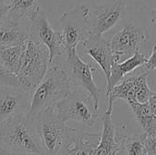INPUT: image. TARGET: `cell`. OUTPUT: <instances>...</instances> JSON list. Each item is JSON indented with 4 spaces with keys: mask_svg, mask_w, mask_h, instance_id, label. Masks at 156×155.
<instances>
[{
    "mask_svg": "<svg viewBox=\"0 0 156 155\" xmlns=\"http://www.w3.org/2000/svg\"><path fill=\"white\" fill-rule=\"evenodd\" d=\"M146 60V55L142 52H136L132 57L121 62H114L111 69L109 79L106 84V96L111 90L117 85L124 77L141 68Z\"/></svg>",
    "mask_w": 156,
    "mask_h": 155,
    "instance_id": "obj_18",
    "label": "cell"
},
{
    "mask_svg": "<svg viewBox=\"0 0 156 155\" xmlns=\"http://www.w3.org/2000/svg\"><path fill=\"white\" fill-rule=\"evenodd\" d=\"M63 56L64 59L61 64L66 71L71 89L80 88L85 90L91 96L94 106L98 111L101 90L94 80L92 67L80 58L77 48L66 51Z\"/></svg>",
    "mask_w": 156,
    "mask_h": 155,
    "instance_id": "obj_7",
    "label": "cell"
},
{
    "mask_svg": "<svg viewBox=\"0 0 156 155\" xmlns=\"http://www.w3.org/2000/svg\"><path fill=\"white\" fill-rule=\"evenodd\" d=\"M9 7V15L17 20L33 19L40 11L38 0H3Z\"/></svg>",
    "mask_w": 156,
    "mask_h": 155,
    "instance_id": "obj_19",
    "label": "cell"
},
{
    "mask_svg": "<svg viewBox=\"0 0 156 155\" xmlns=\"http://www.w3.org/2000/svg\"><path fill=\"white\" fill-rule=\"evenodd\" d=\"M123 155H147L142 135L121 137V151Z\"/></svg>",
    "mask_w": 156,
    "mask_h": 155,
    "instance_id": "obj_21",
    "label": "cell"
},
{
    "mask_svg": "<svg viewBox=\"0 0 156 155\" xmlns=\"http://www.w3.org/2000/svg\"><path fill=\"white\" fill-rule=\"evenodd\" d=\"M31 94L20 87H0V123L16 114L27 113Z\"/></svg>",
    "mask_w": 156,
    "mask_h": 155,
    "instance_id": "obj_12",
    "label": "cell"
},
{
    "mask_svg": "<svg viewBox=\"0 0 156 155\" xmlns=\"http://www.w3.org/2000/svg\"><path fill=\"white\" fill-rule=\"evenodd\" d=\"M26 44L27 42L10 48H0L1 64L15 76L17 74L20 69L25 54Z\"/></svg>",
    "mask_w": 156,
    "mask_h": 155,
    "instance_id": "obj_20",
    "label": "cell"
},
{
    "mask_svg": "<svg viewBox=\"0 0 156 155\" xmlns=\"http://www.w3.org/2000/svg\"><path fill=\"white\" fill-rule=\"evenodd\" d=\"M125 10L123 0H108L98 6L89 7L91 35L102 37L120 20Z\"/></svg>",
    "mask_w": 156,
    "mask_h": 155,
    "instance_id": "obj_11",
    "label": "cell"
},
{
    "mask_svg": "<svg viewBox=\"0 0 156 155\" xmlns=\"http://www.w3.org/2000/svg\"><path fill=\"white\" fill-rule=\"evenodd\" d=\"M148 39L149 37L144 29L133 23H128L108 42L114 61L121 62L136 52H142L141 49Z\"/></svg>",
    "mask_w": 156,
    "mask_h": 155,
    "instance_id": "obj_9",
    "label": "cell"
},
{
    "mask_svg": "<svg viewBox=\"0 0 156 155\" xmlns=\"http://www.w3.org/2000/svg\"><path fill=\"white\" fill-rule=\"evenodd\" d=\"M0 155H27V154H20V153H10L7 151H5L0 148Z\"/></svg>",
    "mask_w": 156,
    "mask_h": 155,
    "instance_id": "obj_26",
    "label": "cell"
},
{
    "mask_svg": "<svg viewBox=\"0 0 156 155\" xmlns=\"http://www.w3.org/2000/svg\"><path fill=\"white\" fill-rule=\"evenodd\" d=\"M142 139H143V142H144L145 150H146V152H147V155H156V136H154V135H148V134L143 132V134H142Z\"/></svg>",
    "mask_w": 156,
    "mask_h": 155,
    "instance_id": "obj_23",
    "label": "cell"
},
{
    "mask_svg": "<svg viewBox=\"0 0 156 155\" xmlns=\"http://www.w3.org/2000/svg\"><path fill=\"white\" fill-rule=\"evenodd\" d=\"M148 84V72L141 74L128 75L124 77L117 85H115L107 97L109 100L107 110L112 111L113 103L116 100H123L128 104L133 101L144 103L155 94Z\"/></svg>",
    "mask_w": 156,
    "mask_h": 155,
    "instance_id": "obj_8",
    "label": "cell"
},
{
    "mask_svg": "<svg viewBox=\"0 0 156 155\" xmlns=\"http://www.w3.org/2000/svg\"><path fill=\"white\" fill-rule=\"evenodd\" d=\"M54 110L63 122H76L88 131H97L101 127V118L91 96L83 89L72 88L69 94L56 104Z\"/></svg>",
    "mask_w": 156,
    "mask_h": 155,
    "instance_id": "obj_3",
    "label": "cell"
},
{
    "mask_svg": "<svg viewBox=\"0 0 156 155\" xmlns=\"http://www.w3.org/2000/svg\"><path fill=\"white\" fill-rule=\"evenodd\" d=\"M155 45H153L151 48V50L149 52V55L146 56V60L144 64L143 65L144 68L146 69V72L154 70L156 69V60H155Z\"/></svg>",
    "mask_w": 156,
    "mask_h": 155,
    "instance_id": "obj_24",
    "label": "cell"
},
{
    "mask_svg": "<svg viewBox=\"0 0 156 155\" xmlns=\"http://www.w3.org/2000/svg\"><path fill=\"white\" fill-rule=\"evenodd\" d=\"M28 39L47 48L49 55V65L57 57L63 56L65 53L58 32L54 30L48 16L41 10L31 19L28 29Z\"/></svg>",
    "mask_w": 156,
    "mask_h": 155,
    "instance_id": "obj_10",
    "label": "cell"
},
{
    "mask_svg": "<svg viewBox=\"0 0 156 155\" xmlns=\"http://www.w3.org/2000/svg\"><path fill=\"white\" fill-rule=\"evenodd\" d=\"M112 114V111L106 109L101 117V132L94 155H116L121 151V136L116 132Z\"/></svg>",
    "mask_w": 156,
    "mask_h": 155,
    "instance_id": "obj_14",
    "label": "cell"
},
{
    "mask_svg": "<svg viewBox=\"0 0 156 155\" xmlns=\"http://www.w3.org/2000/svg\"><path fill=\"white\" fill-rule=\"evenodd\" d=\"M0 148L15 153L44 155L32 118L16 114L0 123Z\"/></svg>",
    "mask_w": 156,
    "mask_h": 155,
    "instance_id": "obj_1",
    "label": "cell"
},
{
    "mask_svg": "<svg viewBox=\"0 0 156 155\" xmlns=\"http://www.w3.org/2000/svg\"><path fill=\"white\" fill-rule=\"evenodd\" d=\"M0 1H1V0H0ZM2 1H3V0H2Z\"/></svg>",
    "mask_w": 156,
    "mask_h": 155,
    "instance_id": "obj_28",
    "label": "cell"
},
{
    "mask_svg": "<svg viewBox=\"0 0 156 155\" xmlns=\"http://www.w3.org/2000/svg\"><path fill=\"white\" fill-rule=\"evenodd\" d=\"M48 66L49 55L47 48L28 39L20 69L16 75L19 87L32 92L44 78Z\"/></svg>",
    "mask_w": 156,
    "mask_h": 155,
    "instance_id": "obj_5",
    "label": "cell"
},
{
    "mask_svg": "<svg viewBox=\"0 0 156 155\" xmlns=\"http://www.w3.org/2000/svg\"><path fill=\"white\" fill-rule=\"evenodd\" d=\"M116 155H123V154H122V152H119V153H118Z\"/></svg>",
    "mask_w": 156,
    "mask_h": 155,
    "instance_id": "obj_27",
    "label": "cell"
},
{
    "mask_svg": "<svg viewBox=\"0 0 156 155\" xmlns=\"http://www.w3.org/2000/svg\"><path fill=\"white\" fill-rule=\"evenodd\" d=\"M64 51L77 48L90 35L89 6L80 5L64 12L61 16L60 28L58 31Z\"/></svg>",
    "mask_w": 156,
    "mask_h": 155,
    "instance_id": "obj_6",
    "label": "cell"
},
{
    "mask_svg": "<svg viewBox=\"0 0 156 155\" xmlns=\"http://www.w3.org/2000/svg\"><path fill=\"white\" fill-rule=\"evenodd\" d=\"M144 133L156 136V93L147 102L128 104Z\"/></svg>",
    "mask_w": 156,
    "mask_h": 155,
    "instance_id": "obj_17",
    "label": "cell"
},
{
    "mask_svg": "<svg viewBox=\"0 0 156 155\" xmlns=\"http://www.w3.org/2000/svg\"><path fill=\"white\" fill-rule=\"evenodd\" d=\"M32 122L44 155H60L74 129L58 117L54 108L38 112Z\"/></svg>",
    "mask_w": 156,
    "mask_h": 155,
    "instance_id": "obj_4",
    "label": "cell"
},
{
    "mask_svg": "<svg viewBox=\"0 0 156 155\" xmlns=\"http://www.w3.org/2000/svg\"><path fill=\"white\" fill-rule=\"evenodd\" d=\"M27 40L28 30L23 26L20 20L11 16L8 13L0 21V48L17 46Z\"/></svg>",
    "mask_w": 156,
    "mask_h": 155,
    "instance_id": "obj_15",
    "label": "cell"
},
{
    "mask_svg": "<svg viewBox=\"0 0 156 155\" xmlns=\"http://www.w3.org/2000/svg\"><path fill=\"white\" fill-rule=\"evenodd\" d=\"M9 13V7L8 5L4 2V1H0V21L5 18L7 14Z\"/></svg>",
    "mask_w": 156,
    "mask_h": 155,
    "instance_id": "obj_25",
    "label": "cell"
},
{
    "mask_svg": "<svg viewBox=\"0 0 156 155\" xmlns=\"http://www.w3.org/2000/svg\"><path fill=\"white\" fill-rule=\"evenodd\" d=\"M0 87L18 88L19 82L17 78L9 72L0 62Z\"/></svg>",
    "mask_w": 156,
    "mask_h": 155,
    "instance_id": "obj_22",
    "label": "cell"
},
{
    "mask_svg": "<svg viewBox=\"0 0 156 155\" xmlns=\"http://www.w3.org/2000/svg\"><path fill=\"white\" fill-rule=\"evenodd\" d=\"M99 139L100 132H83L74 129L60 155H94Z\"/></svg>",
    "mask_w": 156,
    "mask_h": 155,
    "instance_id": "obj_16",
    "label": "cell"
},
{
    "mask_svg": "<svg viewBox=\"0 0 156 155\" xmlns=\"http://www.w3.org/2000/svg\"><path fill=\"white\" fill-rule=\"evenodd\" d=\"M78 47L82 49L84 54L97 63L104 73L107 81L110 77L112 66L115 62L108 40H105L102 37L90 35Z\"/></svg>",
    "mask_w": 156,
    "mask_h": 155,
    "instance_id": "obj_13",
    "label": "cell"
},
{
    "mask_svg": "<svg viewBox=\"0 0 156 155\" xmlns=\"http://www.w3.org/2000/svg\"><path fill=\"white\" fill-rule=\"evenodd\" d=\"M71 87L66 71L60 63H51L48 70L31 94L27 115L30 118L38 112L53 109L70 91Z\"/></svg>",
    "mask_w": 156,
    "mask_h": 155,
    "instance_id": "obj_2",
    "label": "cell"
}]
</instances>
